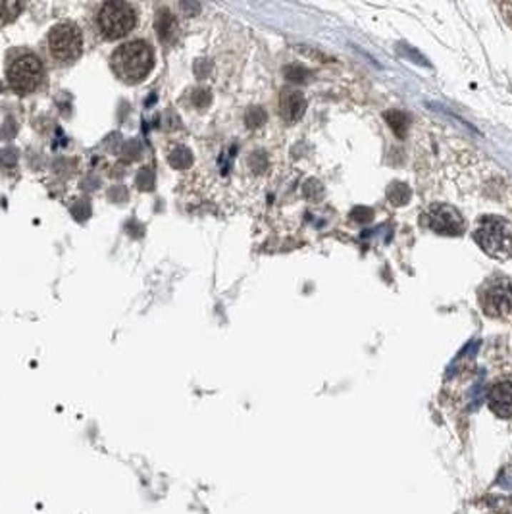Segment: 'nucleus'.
Listing matches in <instances>:
<instances>
[{"instance_id": "f257e3e1", "label": "nucleus", "mask_w": 512, "mask_h": 514, "mask_svg": "<svg viewBox=\"0 0 512 514\" xmlns=\"http://www.w3.org/2000/svg\"><path fill=\"white\" fill-rule=\"evenodd\" d=\"M112 70L126 83H139L151 74L154 52L146 41H131L116 49L112 54Z\"/></svg>"}, {"instance_id": "f03ea898", "label": "nucleus", "mask_w": 512, "mask_h": 514, "mask_svg": "<svg viewBox=\"0 0 512 514\" xmlns=\"http://www.w3.org/2000/svg\"><path fill=\"white\" fill-rule=\"evenodd\" d=\"M476 243L491 258L506 261L512 256V223L501 216H483L474 231Z\"/></svg>"}, {"instance_id": "7ed1b4c3", "label": "nucleus", "mask_w": 512, "mask_h": 514, "mask_svg": "<svg viewBox=\"0 0 512 514\" xmlns=\"http://www.w3.org/2000/svg\"><path fill=\"white\" fill-rule=\"evenodd\" d=\"M6 77L14 93L29 95L41 85L43 64L33 52H19L8 64Z\"/></svg>"}, {"instance_id": "20e7f679", "label": "nucleus", "mask_w": 512, "mask_h": 514, "mask_svg": "<svg viewBox=\"0 0 512 514\" xmlns=\"http://www.w3.org/2000/svg\"><path fill=\"white\" fill-rule=\"evenodd\" d=\"M96 24H99L102 37L108 41H116V39L126 37L135 27L137 14L127 2H106L99 10Z\"/></svg>"}, {"instance_id": "39448f33", "label": "nucleus", "mask_w": 512, "mask_h": 514, "mask_svg": "<svg viewBox=\"0 0 512 514\" xmlns=\"http://www.w3.org/2000/svg\"><path fill=\"white\" fill-rule=\"evenodd\" d=\"M49 49L52 58L58 62H76L83 51V37L79 27L71 21H64L52 27L49 35Z\"/></svg>"}, {"instance_id": "423d86ee", "label": "nucleus", "mask_w": 512, "mask_h": 514, "mask_svg": "<svg viewBox=\"0 0 512 514\" xmlns=\"http://www.w3.org/2000/svg\"><path fill=\"white\" fill-rule=\"evenodd\" d=\"M426 226L439 235H462L466 229L464 218L451 204H431L426 212Z\"/></svg>"}, {"instance_id": "0eeeda50", "label": "nucleus", "mask_w": 512, "mask_h": 514, "mask_svg": "<svg viewBox=\"0 0 512 514\" xmlns=\"http://www.w3.org/2000/svg\"><path fill=\"white\" fill-rule=\"evenodd\" d=\"M480 303L487 316H506L512 308V287L508 286V281L505 280L491 281V283H487L486 289L480 293Z\"/></svg>"}, {"instance_id": "6e6552de", "label": "nucleus", "mask_w": 512, "mask_h": 514, "mask_svg": "<svg viewBox=\"0 0 512 514\" xmlns=\"http://www.w3.org/2000/svg\"><path fill=\"white\" fill-rule=\"evenodd\" d=\"M306 112V99H304L303 93L298 91H283L281 96H279V114L285 121H293L301 120Z\"/></svg>"}, {"instance_id": "1a4fd4ad", "label": "nucleus", "mask_w": 512, "mask_h": 514, "mask_svg": "<svg viewBox=\"0 0 512 514\" xmlns=\"http://www.w3.org/2000/svg\"><path fill=\"white\" fill-rule=\"evenodd\" d=\"M489 408L501 418H512V383H497L489 393Z\"/></svg>"}, {"instance_id": "9d476101", "label": "nucleus", "mask_w": 512, "mask_h": 514, "mask_svg": "<svg viewBox=\"0 0 512 514\" xmlns=\"http://www.w3.org/2000/svg\"><path fill=\"white\" fill-rule=\"evenodd\" d=\"M411 198H412V191L406 183L393 181V183L387 187V201H389L393 206H405V204L411 203Z\"/></svg>"}, {"instance_id": "9b49d317", "label": "nucleus", "mask_w": 512, "mask_h": 514, "mask_svg": "<svg viewBox=\"0 0 512 514\" xmlns=\"http://www.w3.org/2000/svg\"><path fill=\"white\" fill-rule=\"evenodd\" d=\"M387 126L391 127V131L397 135L398 139H405L406 131H408V116L401 110H389L383 114Z\"/></svg>"}, {"instance_id": "f8f14e48", "label": "nucleus", "mask_w": 512, "mask_h": 514, "mask_svg": "<svg viewBox=\"0 0 512 514\" xmlns=\"http://www.w3.org/2000/svg\"><path fill=\"white\" fill-rule=\"evenodd\" d=\"M21 10H24V4H19V2H0V27L12 24Z\"/></svg>"}, {"instance_id": "ddd939ff", "label": "nucleus", "mask_w": 512, "mask_h": 514, "mask_svg": "<svg viewBox=\"0 0 512 514\" xmlns=\"http://www.w3.org/2000/svg\"><path fill=\"white\" fill-rule=\"evenodd\" d=\"M304 197L308 198V201H322L323 198V185L318 181V179H308L306 183H304Z\"/></svg>"}, {"instance_id": "4468645a", "label": "nucleus", "mask_w": 512, "mask_h": 514, "mask_svg": "<svg viewBox=\"0 0 512 514\" xmlns=\"http://www.w3.org/2000/svg\"><path fill=\"white\" fill-rule=\"evenodd\" d=\"M170 164L174 166V168H177V170H181L185 166H189L191 164L189 151H187V148H177V151H174V153L170 154Z\"/></svg>"}, {"instance_id": "2eb2a0df", "label": "nucleus", "mask_w": 512, "mask_h": 514, "mask_svg": "<svg viewBox=\"0 0 512 514\" xmlns=\"http://www.w3.org/2000/svg\"><path fill=\"white\" fill-rule=\"evenodd\" d=\"M156 26H159L160 39L168 37V33H170L171 26H174V18H171V14L166 12V10H160L159 21H156Z\"/></svg>"}, {"instance_id": "dca6fc26", "label": "nucleus", "mask_w": 512, "mask_h": 514, "mask_svg": "<svg viewBox=\"0 0 512 514\" xmlns=\"http://www.w3.org/2000/svg\"><path fill=\"white\" fill-rule=\"evenodd\" d=\"M310 76V71L306 70V68H303V66H287L285 68V77L289 79V81H306V77Z\"/></svg>"}, {"instance_id": "f3484780", "label": "nucleus", "mask_w": 512, "mask_h": 514, "mask_svg": "<svg viewBox=\"0 0 512 514\" xmlns=\"http://www.w3.org/2000/svg\"><path fill=\"white\" fill-rule=\"evenodd\" d=\"M245 120H247L249 127H260L266 121V112L262 109H258V106H254V109L249 110Z\"/></svg>"}, {"instance_id": "a211bd4d", "label": "nucleus", "mask_w": 512, "mask_h": 514, "mask_svg": "<svg viewBox=\"0 0 512 514\" xmlns=\"http://www.w3.org/2000/svg\"><path fill=\"white\" fill-rule=\"evenodd\" d=\"M351 216H353L354 222L368 223L373 218V210L368 208V206H358V208H354L353 212H351Z\"/></svg>"}, {"instance_id": "6ab92c4d", "label": "nucleus", "mask_w": 512, "mask_h": 514, "mask_svg": "<svg viewBox=\"0 0 512 514\" xmlns=\"http://www.w3.org/2000/svg\"><path fill=\"white\" fill-rule=\"evenodd\" d=\"M398 51L403 52L405 56L411 58V60H414V64H422V66H430V64H428V60H426V58L422 56V54H418V52L414 51V49H411V46H408V45H398Z\"/></svg>"}, {"instance_id": "aec40b11", "label": "nucleus", "mask_w": 512, "mask_h": 514, "mask_svg": "<svg viewBox=\"0 0 512 514\" xmlns=\"http://www.w3.org/2000/svg\"><path fill=\"white\" fill-rule=\"evenodd\" d=\"M137 183H139L141 187H143V189H149V187H151V185H152V173H151V170H149V168H145V170L141 171L139 178H137Z\"/></svg>"}, {"instance_id": "412c9836", "label": "nucleus", "mask_w": 512, "mask_h": 514, "mask_svg": "<svg viewBox=\"0 0 512 514\" xmlns=\"http://www.w3.org/2000/svg\"><path fill=\"white\" fill-rule=\"evenodd\" d=\"M249 162H251V166H253V168H254V170H256V171H262V170H264V168H266V158H264V156H262V153H256V154H254L253 158L249 160Z\"/></svg>"}, {"instance_id": "4be33fe9", "label": "nucleus", "mask_w": 512, "mask_h": 514, "mask_svg": "<svg viewBox=\"0 0 512 514\" xmlns=\"http://www.w3.org/2000/svg\"><path fill=\"white\" fill-rule=\"evenodd\" d=\"M74 214H77V218H79V220L87 218L89 216L87 203H83V206H74Z\"/></svg>"}]
</instances>
